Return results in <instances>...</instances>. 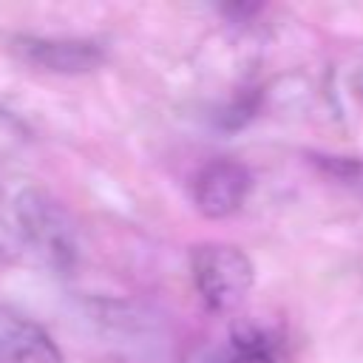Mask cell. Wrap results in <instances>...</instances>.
<instances>
[{
  "mask_svg": "<svg viewBox=\"0 0 363 363\" xmlns=\"http://www.w3.org/2000/svg\"><path fill=\"white\" fill-rule=\"evenodd\" d=\"M190 272H193L196 292L210 312L238 309L255 281L250 255L241 247L224 244V241H207L193 247Z\"/></svg>",
  "mask_w": 363,
  "mask_h": 363,
  "instance_id": "obj_1",
  "label": "cell"
},
{
  "mask_svg": "<svg viewBox=\"0 0 363 363\" xmlns=\"http://www.w3.org/2000/svg\"><path fill=\"white\" fill-rule=\"evenodd\" d=\"M14 213L31 252H40L57 269L74 267L77 227L60 201H54L40 190H23L14 201Z\"/></svg>",
  "mask_w": 363,
  "mask_h": 363,
  "instance_id": "obj_2",
  "label": "cell"
},
{
  "mask_svg": "<svg viewBox=\"0 0 363 363\" xmlns=\"http://www.w3.org/2000/svg\"><path fill=\"white\" fill-rule=\"evenodd\" d=\"M11 54L34 68L48 74H88L102 65L105 51L91 40H65V37H34L20 34L11 40Z\"/></svg>",
  "mask_w": 363,
  "mask_h": 363,
  "instance_id": "obj_3",
  "label": "cell"
},
{
  "mask_svg": "<svg viewBox=\"0 0 363 363\" xmlns=\"http://www.w3.org/2000/svg\"><path fill=\"white\" fill-rule=\"evenodd\" d=\"M252 190V176L247 164L235 159H213L207 162L193 182V201L207 218H227L241 210Z\"/></svg>",
  "mask_w": 363,
  "mask_h": 363,
  "instance_id": "obj_4",
  "label": "cell"
},
{
  "mask_svg": "<svg viewBox=\"0 0 363 363\" xmlns=\"http://www.w3.org/2000/svg\"><path fill=\"white\" fill-rule=\"evenodd\" d=\"M0 363H62V354L43 326L0 306Z\"/></svg>",
  "mask_w": 363,
  "mask_h": 363,
  "instance_id": "obj_5",
  "label": "cell"
},
{
  "mask_svg": "<svg viewBox=\"0 0 363 363\" xmlns=\"http://www.w3.org/2000/svg\"><path fill=\"white\" fill-rule=\"evenodd\" d=\"M309 162L320 167L340 187L354 193L363 201V159L360 156H337V153H309Z\"/></svg>",
  "mask_w": 363,
  "mask_h": 363,
  "instance_id": "obj_6",
  "label": "cell"
},
{
  "mask_svg": "<svg viewBox=\"0 0 363 363\" xmlns=\"http://www.w3.org/2000/svg\"><path fill=\"white\" fill-rule=\"evenodd\" d=\"M255 108H258V96L255 94H244L233 105H227V111L221 113V125L224 128H241L255 116Z\"/></svg>",
  "mask_w": 363,
  "mask_h": 363,
  "instance_id": "obj_7",
  "label": "cell"
},
{
  "mask_svg": "<svg viewBox=\"0 0 363 363\" xmlns=\"http://www.w3.org/2000/svg\"><path fill=\"white\" fill-rule=\"evenodd\" d=\"M23 252H31L26 235L20 230H11L0 221V258H17Z\"/></svg>",
  "mask_w": 363,
  "mask_h": 363,
  "instance_id": "obj_8",
  "label": "cell"
},
{
  "mask_svg": "<svg viewBox=\"0 0 363 363\" xmlns=\"http://www.w3.org/2000/svg\"><path fill=\"white\" fill-rule=\"evenodd\" d=\"M357 91H360V94H363V74H360V77H357Z\"/></svg>",
  "mask_w": 363,
  "mask_h": 363,
  "instance_id": "obj_9",
  "label": "cell"
},
{
  "mask_svg": "<svg viewBox=\"0 0 363 363\" xmlns=\"http://www.w3.org/2000/svg\"><path fill=\"white\" fill-rule=\"evenodd\" d=\"M0 201H3V190H0Z\"/></svg>",
  "mask_w": 363,
  "mask_h": 363,
  "instance_id": "obj_10",
  "label": "cell"
}]
</instances>
